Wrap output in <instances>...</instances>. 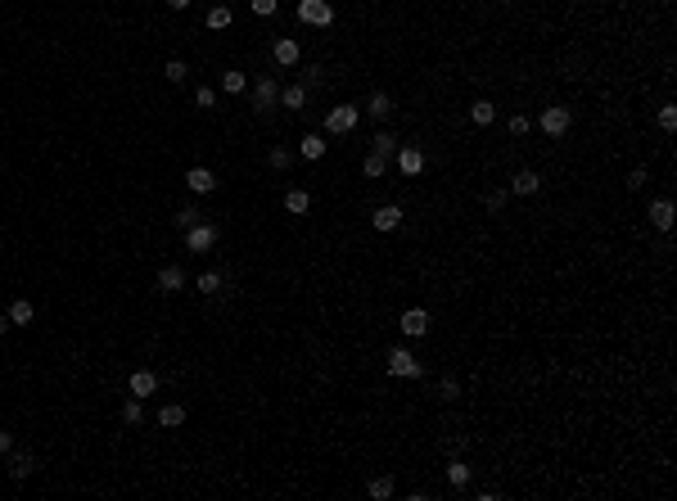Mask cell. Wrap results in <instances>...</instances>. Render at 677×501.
<instances>
[{"mask_svg": "<svg viewBox=\"0 0 677 501\" xmlns=\"http://www.w3.org/2000/svg\"><path fill=\"white\" fill-rule=\"evenodd\" d=\"M384 167H388V158H379V154H366V158H361V172L366 176H384Z\"/></svg>", "mask_w": 677, "mask_h": 501, "instance_id": "31", "label": "cell"}, {"mask_svg": "<svg viewBox=\"0 0 677 501\" xmlns=\"http://www.w3.org/2000/svg\"><path fill=\"white\" fill-rule=\"evenodd\" d=\"M524 131H528V118H519V113H515V118H510V136H524Z\"/></svg>", "mask_w": 677, "mask_h": 501, "instance_id": "42", "label": "cell"}, {"mask_svg": "<svg viewBox=\"0 0 677 501\" xmlns=\"http://www.w3.org/2000/svg\"><path fill=\"white\" fill-rule=\"evenodd\" d=\"M510 190H515V195H538V190H542V176L533 172V167H524V172L510 176Z\"/></svg>", "mask_w": 677, "mask_h": 501, "instance_id": "13", "label": "cell"}, {"mask_svg": "<svg viewBox=\"0 0 677 501\" xmlns=\"http://www.w3.org/2000/svg\"><path fill=\"white\" fill-rule=\"evenodd\" d=\"M298 149H302V158H312V163H316V158L325 154V136H316V131H312V136H302Z\"/></svg>", "mask_w": 677, "mask_h": 501, "instance_id": "23", "label": "cell"}, {"mask_svg": "<svg viewBox=\"0 0 677 501\" xmlns=\"http://www.w3.org/2000/svg\"><path fill=\"white\" fill-rule=\"evenodd\" d=\"M181 289H185V271L176 267V262L172 267H163L158 271V294H181Z\"/></svg>", "mask_w": 677, "mask_h": 501, "instance_id": "11", "label": "cell"}, {"mask_svg": "<svg viewBox=\"0 0 677 501\" xmlns=\"http://www.w3.org/2000/svg\"><path fill=\"white\" fill-rule=\"evenodd\" d=\"M222 276H217V271H204V276H199V294H208V298H213V294H222Z\"/></svg>", "mask_w": 677, "mask_h": 501, "instance_id": "27", "label": "cell"}, {"mask_svg": "<svg viewBox=\"0 0 677 501\" xmlns=\"http://www.w3.org/2000/svg\"><path fill=\"white\" fill-rule=\"evenodd\" d=\"M5 452H14V438L5 434V429H0V456H5Z\"/></svg>", "mask_w": 677, "mask_h": 501, "instance_id": "43", "label": "cell"}, {"mask_svg": "<svg viewBox=\"0 0 677 501\" xmlns=\"http://www.w3.org/2000/svg\"><path fill=\"white\" fill-rule=\"evenodd\" d=\"M366 113H370V118H379V122H384L388 113H393V95H388V90H375V95L366 99Z\"/></svg>", "mask_w": 677, "mask_h": 501, "instance_id": "16", "label": "cell"}, {"mask_svg": "<svg viewBox=\"0 0 677 501\" xmlns=\"http://www.w3.org/2000/svg\"><path fill=\"white\" fill-rule=\"evenodd\" d=\"M398 172L402 176H420V172H425V154L411 149V145H402V149H398Z\"/></svg>", "mask_w": 677, "mask_h": 501, "instance_id": "10", "label": "cell"}, {"mask_svg": "<svg viewBox=\"0 0 677 501\" xmlns=\"http://www.w3.org/2000/svg\"><path fill=\"white\" fill-rule=\"evenodd\" d=\"M140 420H145V402L131 393L127 402H122V425H140Z\"/></svg>", "mask_w": 677, "mask_h": 501, "instance_id": "21", "label": "cell"}, {"mask_svg": "<svg viewBox=\"0 0 677 501\" xmlns=\"http://www.w3.org/2000/svg\"><path fill=\"white\" fill-rule=\"evenodd\" d=\"M447 483L451 488H465V483H470V465H465V461H451L447 465Z\"/></svg>", "mask_w": 677, "mask_h": 501, "instance_id": "25", "label": "cell"}, {"mask_svg": "<svg viewBox=\"0 0 677 501\" xmlns=\"http://www.w3.org/2000/svg\"><path fill=\"white\" fill-rule=\"evenodd\" d=\"M659 127H664V131L677 127V104H664V109H659Z\"/></svg>", "mask_w": 677, "mask_h": 501, "instance_id": "37", "label": "cell"}, {"mask_svg": "<svg viewBox=\"0 0 677 501\" xmlns=\"http://www.w3.org/2000/svg\"><path fill=\"white\" fill-rule=\"evenodd\" d=\"M650 226L655 230L673 226V204H668V199H655V204H650Z\"/></svg>", "mask_w": 677, "mask_h": 501, "instance_id": "18", "label": "cell"}, {"mask_svg": "<svg viewBox=\"0 0 677 501\" xmlns=\"http://www.w3.org/2000/svg\"><path fill=\"white\" fill-rule=\"evenodd\" d=\"M194 221H204V212H199V208H194V204H185L181 212H176V230H190Z\"/></svg>", "mask_w": 677, "mask_h": 501, "instance_id": "30", "label": "cell"}, {"mask_svg": "<svg viewBox=\"0 0 677 501\" xmlns=\"http://www.w3.org/2000/svg\"><path fill=\"white\" fill-rule=\"evenodd\" d=\"M271 59H276L280 68H294L302 59V50H298V41H294V36H280L276 45H271Z\"/></svg>", "mask_w": 677, "mask_h": 501, "instance_id": "7", "label": "cell"}, {"mask_svg": "<svg viewBox=\"0 0 677 501\" xmlns=\"http://www.w3.org/2000/svg\"><path fill=\"white\" fill-rule=\"evenodd\" d=\"M208 27H213V32L230 27V10H226V5H213V10H208Z\"/></svg>", "mask_w": 677, "mask_h": 501, "instance_id": "28", "label": "cell"}, {"mask_svg": "<svg viewBox=\"0 0 677 501\" xmlns=\"http://www.w3.org/2000/svg\"><path fill=\"white\" fill-rule=\"evenodd\" d=\"M569 122H573V113L569 109H542V131H547V136H565V131H569Z\"/></svg>", "mask_w": 677, "mask_h": 501, "instance_id": "6", "label": "cell"}, {"mask_svg": "<svg viewBox=\"0 0 677 501\" xmlns=\"http://www.w3.org/2000/svg\"><path fill=\"white\" fill-rule=\"evenodd\" d=\"M253 5V14H262V19H271V14L280 10V0H248Z\"/></svg>", "mask_w": 677, "mask_h": 501, "instance_id": "38", "label": "cell"}, {"mask_svg": "<svg viewBox=\"0 0 677 501\" xmlns=\"http://www.w3.org/2000/svg\"><path fill=\"white\" fill-rule=\"evenodd\" d=\"M185 186H190L194 195H213V190H217L213 167H190V172H185Z\"/></svg>", "mask_w": 677, "mask_h": 501, "instance_id": "8", "label": "cell"}, {"mask_svg": "<svg viewBox=\"0 0 677 501\" xmlns=\"http://www.w3.org/2000/svg\"><path fill=\"white\" fill-rule=\"evenodd\" d=\"M484 204H488V208H492V212H497V208L506 204V190H488V199H484Z\"/></svg>", "mask_w": 677, "mask_h": 501, "instance_id": "40", "label": "cell"}, {"mask_svg": "<svg viewBox=\"0 0 677 501\" xmlns=\"http://www.w3.org/2000/svg\"><path fill=\"white\" fill-rule=\"evenodd\" d=\"M244 86H248V77H244V73H222V90H230V95H239Z\"/></svg>", "mask_w": 677, "mask_h": 501, "instance_id": "32", "label": "cell"}, {"mask_svg": "<svg viewBox=\"0 0 677 501\" xmlns=\"http://www.w3.org/2000/svg\"><path fill=\"white\" fill-rule=\"evenodd\" d=\"M163 77H167V82H185V77H190V68H185L181 59H172V64L163 68Z\"/></svg>", "mask_w": 677, "mask_h": 501, "instance_id": "35", "label": "cell"}, {"mask_svg": "<svg viewBox=\"0 0 677 501\" xmlns=\"http://www.w3.org/2000/svg\"><path fill=\"white\" fill-rule=\"evenodd\" d=\"M307 95H312V90L302 86V82H294V86H280V104H285V109H302V104H307Z\"/></svg>", "mask_w": 677, "mask_h": 501, "instance_id": "14", "label": "cell"}, {"mask_svg": "<svg viewBox=\"0 0 677 501\" xmlns=\"http://www.w3.org/2000/svg\"><path fill=\"white\" fill-rule=\"evenodd\" d=\"M158 425H163V429H176V425H185V406H181V402H167V406L158 411Z\"/></svg>", "mask_w": 677, "mask_h": 501, "instance_id": "20", "label": "cell"}, {"mask_svg": "<svg viewBox=\"0 0 677 501\" xmlns=\"http://www.w3.org/2000/svg\"><path fill=\"white\" fill-rule=\"evenodd\" d=\"M628 186H632V190H641V186H645V167H632V176H628Z\"/></svg>", "mask_w": 677, "mask_h": 501, "instance_id": "41", "label": "cell"}, {"mask_svg": "<svg viewBox=\"0 0 677 501\" xmlns=\"http://www.w3.org/2000/svg\"><path fill=\"white\" fill-rule=\"evenodd\" d=\"M32 316H36V307H32V303H27V298H19V303H14V307H10V321H14V326H27V321H32Z\"/></svg>", "mask_w": 677, "mask_h": 501, "instance_id": "26", "label": "cell"}, {"mask_svg": "<svg viewBox=\"0 0 677 501\" xmlns=\"http://www.w3.org/2000/svg\"><path fill=\"white\" fill-rule=\"evenodd\" d=\"M388 375H398V380H420L425 371H420V361L411 357L407 348H393L388 352Z\"/></svg>", "mask_w": 677, "mask_h": 501, "instance_id": "4", "label": "cell"}, {"mask_svg": "<svg viewBox=\"0 0 677 501\" xmlns=\"http://www.w3.org/2000/svg\"><path fill=\"white\" fill-rule=\"evenodd\" d=\"M32 469H36V456H32V452H14V456H10V479H27Z\"/></svg>", "mask_w": 677, "mask_h": 501, "instance_id": "17", "label": "cell"}, {"mask_svg": "<svg viewBox=\"0 0 677 501\" xmlns=\"http://www.w3.org/2000/svg\"><path fill=\"white\" fill-rule=\"evenodd\" d=\"M398 136H393V131H379L375 140H370V154H379V158H398Z\"/></svg>", "mask_w": 677, "mask_h": 501, "instance_id": "15", "label": "cell"}, {"mask_svg": "<svg viewBox=\"0 0 677 501\" xmlns=\"http://www.w3.org/2000/svg\"><path fill=\"white\" fill-rule=\"evenodd\" d=\"M194 104H199V109H213V104H217V90L213 86H199V90H194Z\"/></svg>", "mask_w": 677, "mask_h": 501, "instance_id": "36", "label": "cell"}, {"mask_svg": "<svg viewBox=\"0 0 677 501\" xmlns=\"http://www.w3.org/2000/svg\"><path fill=\"white\" fill-rule=\"evenodd\" d=\"M167 5H172V10H190V0H167Z\"/></svg>", "mask_w": 677, "mask_h": 501, "instance_id": "45", "label": "cell"}, {"mask_svg": "<svg viewBox=\"0 0 677 501\" xmlns=\"http://www.w3.org/2000/svg\"><path fill=\"white\" fill-rule=\"evenodd\" d=\"M357 118H361L357 104H334V109L325 113V131H330V136H344V131L357 127Z\"/></svg>", "mask_w": 677, "mask_h": 501, "instance_id": "1", "label": "cell"}, {"mask_svg": "<svg viewBox=\"0 0 677 501\" xmlns=\"http://www.w3.org/2000/svg\"><path fill=\"white\" fill-rule=\"evenodd\" d=\"M10 326H14V321H10V312H0V334H5Z\"/></svg>", "mask_w": 677, "mask_h": 501, "instance_id": "44", "label": "cell"}, {"mask_svg": "<svg viewBox=\"0 0 677 501\" xmlns=\"http://www.w3.org/2000/svg\"><path fill=\"white\" fill-rule=\"evenodd\" d=\"M492 118H497V104H488V99H474V109H470V122H474V127H488Z\"/></svg>", "mask_w": 677, "mask_h": 501, "instance_id": "22", "label": "cell"}, {"mask_svg": "<svg viewBox=\"0 0 677 501\" xmlns=\"http://www.w3.org/2000/svg\"><path fill=\"white\" fill-rule=\"evenodd\" d=\"M213 244H217V226L213 221H194V226L185 230V249L190 253H208Z\"/></svg>", "mask_w": 677, "mask_h": 501, "instance_id": "3", "label": "cell"}, {"mask_svg": "<svg viewBox=\"0 0 677 501\" xmlns=\"http://www.w3.org/2000/svg\"><path fill=\"white\" fill-rule=\"evenodd\" d=\"M298 19L312 27H330L334 23V5L330 0H298Z\"/></svg>", "mask_w": 677, "mask_h": 501, "instance_id": "2", "label": "cell"}, {"mask_svg": "<svg viewBox=\"0 0 677 501\" xmlns=\"http://www.w3.org/2000/svg\"><path fill=\"white\" fill-rule=\"evenodd\" d=\"M302 73H307V77H302V86H307V90H316L325 82V64H312V68H302Z\"/></svg>", "mask_w": 677, "mask_h": 501, "instance_id": "33", "label": "cell"}, {"mask_svg": "<svg viewBox=\"0 0 677 501\" xmlns=\"http://www.w3.org/2000/svg\"><path fill=\"white\" fill-rule=\"evenodd\" d=\"M154 389H158V375L154 371H136L131 375V393H136V398H150Z\"/></svg>", "mask_w": 677, "mask_h": 501, "instance_id": "19", "label": "cell"}, {"mask_svg": "<svg viewBox=\"0 0 677 501\" xmlns=\"http://www.w3.org/2000/svg\"><path fill=\"white\" fill-rule=\"evenodd\" d=\"M276 99H280L276 77H258V82H253V109H258V113H271V109H276Z\"/></svg>", "mask_w": 677, "mask_h": 501, "instance_id": "5", "label": "cell"}, {"mask_svg": "<svg viewBox=\"0 0 677 501\" xmlns=\"http://www.w3.org/2000/svg\"><path fill=\"white\" fill-rule=\"evenodd\" d=\"M370 226H375V230H398V226H402V208H398V204H384V208H375V217H370Z\"/></svg>", "mask_w": 677, "mask_h": 501, "instance_id": "12", "label": "cell"}, {"mask_svg": "<svg viewBox=\"0 0 677 501\" xmlns=\"http://www.w3.org/2000/svg\"><path fill=\"white\" fill-rule=\"evenodd\" d=\"M438 398H442V402H456V398H461V384L451 380V375H447V380H438Z\"/></svg>", "mask_w": 677, "mask_h": 501, "instance_id": "34", "label": "cell"}, {"mask_svg": "<svg viewBox=\"0 0 677 501\" xmlns=\"http://www.w3.org/2000/svg\"><path fill=\"white\" fill-rule=\"evenodd\" d=\"M393 492H398V483H393V474H379V479L370 483V497H375V501H388Z\"/></svg>", "mask_w": 677, "mask_h": 501, "instance_id": "24", "label": "cell"}, {"mask_svg": "<svg viewBox=\"0 0 677 501\" xmlns=\"http://www.w3.org/2000/svg\"><path fill=\"white\" fill-rule=\"evenodd\" d=\"M402 334H411V339L429 334V312H425V307H411V312H402Z\"/></svg>", "mask_w": 677, "mask_h": 501, "instance_id": "9", "label": "cell"}, {"mask_svg": "<svg viewBox=\"0 0 677 501\" xmlns=\"http://www.w3.org/2000/svg\"><path fill=\"white\" fill-rule=\"evenodd\" d=\"M285 208H289V212H307L312 199H307V190H289V195H285Z\"/></svg>", "mask_w": 677, "mask_h": 501, "instance_id": "29", "label": "cell"}, {"mask_svg": "<svg viewBox=\"0 0 677 501\" xmlns=\"http://www.w3.org/2000/svg\"><path fill=\"white\" fill-rule=\"evenodd\" d=\"M267 163L271 167H289V149H280V145H276V149L267 154Z\"/></svg>", "mask_w": 677, "mask_h": 501, "instance_id": "39", "label": "cell"}]
</instances>
